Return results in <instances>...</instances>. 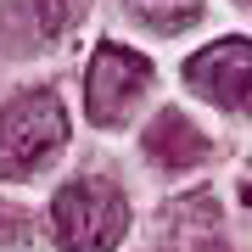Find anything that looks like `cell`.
<instances>
[{
	"instance_id": "6da1fadb",
	"label": "cell",
	"mask_w": 252,
	"mask_h": 252,
	"mask_svg": "<svg viewBox=\"0 0 252 252\" xmlns=\"http://www.w3.org/2000/svg\"><path fill=\"white\" fill-rule=\"evenodd\" d=\"M51 230H56V247L62 252H112L129 230V202L118 196L112 180H73L56 190L51 202Z\"/></svg>"
},
{
	"instance_id": "7a4b0ae2",
	"label": "cell",
	"mask_w": 252,
	"mask_h": 252,
	"mask_svg": "<svg viewBox=\"0 0 252 252\" xmlns=\"http://www.w3.org/2000/svg\"><path fill=\"white\" fill-rule=\"evenodd\" d=\"M67 135L62 101L51 90H28L0 107V180H28Z\"/></svg>"
},
{
	"instance_id": "3957f363",
	"label": "cell",
	"mask_w": 252,
	"mask_h": 252,
	"mask_svg": "<svg viewBox=\"0 0 252 252\" xmlns=\"http://www.w3.org/2000/svg\"><path fill=\"white\" fill-rule=\"evenodd\" d=\"M146 84H152V62H146V56H135L129 45H95L90 79H84L90 118L101 129H118L129 118V107L146 95Z\"/></svg>"
},
{
	"instance_id": "277c9868",
	"label": "cell",
	"mask_w": 252,
	"mask_h": 252,
	"mask_svg": "<svg viewBox=\"0 0 252 252\" xmlns=\"http://www.w3.org/2000/svg\"><path fill=\"white\" fill-rule=\"evenodd\" d=\"M185 84L219 107H235L252 84V39H219L185 62Z\"/></svg>"
},
{
	"instance_id": "5b68a950",
	"label": "cell",
	"mask_w": 252,
	"mask_h": 252,
	"mask_svg": "<svg viewBox=\"0 0 252 252\" xmlns=\"http://www.w3.org/2000/svg\"><path fill=\"white\" fill-rule=\"evenodd\" d=\"M67 23V0H0V45L11 56L45 51Z\"/></svg>"
},
{
	"instance_id": "8992f818",
	"label": "cell",
	"mask_w": 252,
	"mask_h": 252,
	"mask_svg": "<svg viewBox=\"0 0 252 252\" xmlns=\"http://www.w3.org/2000/svg\"><path fill=\"white\" fill-rule=\"evenodd\" d=\"M146 157L162 168H196L207 157V140L185 112H157V124L146 129Z\"/></svg>"
},
{
	"instance_id": "52a82bcc",
	"label": "cell",
	"mask_w": 252,
	"mask_h": 252,
	"mask_svg": "<svg viewBox=\"0 0 252 252\" xmlns=\"http://www.w3.org/2000/svg\"><path fill=\"white\" fill-rule=\"evenodd\" d=\"M0 235H6V241H17V235H23V213H11V207H0Z\"/></svg>"
},
{
	"instance_id": "ba28073f",
	"label": "cell",
	"mask_w": 252,
	"mask_h": 252,
	"mask_svg": "<svg viewBox=\"0 0 252 252\" xmlns=\"http://www.w3.org/2000/svg\"><path fill=\"white\" fill-rule=\"evenodd\" d=\"M241 6H252V0H241Z\"/></svg>"
}]
</instances>
